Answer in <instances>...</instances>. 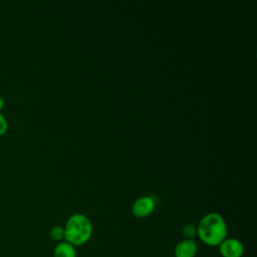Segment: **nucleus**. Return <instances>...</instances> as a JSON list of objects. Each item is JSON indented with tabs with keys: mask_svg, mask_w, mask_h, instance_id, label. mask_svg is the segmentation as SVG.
<instances>
[{
	"mask_svg": "<svg viewBox=\"0 0 257 257\" xmlns=\"http://www.w3.org/2000/svg\"><path fill=\"white\" fill-rule=\"evenodd\" d=\"M219 246L220 253L223 257H241L244 253L242 242L235 238L225 239Z\"/></svg>",
	"mask_w": 257,
	"mask_h": 257,
	"instance_id": "4",
	"label": "nucleus"
},
{
	"mask_svg": "<svg viewBox=\"0 0 257 257\" xmlns=\"http://www.w3.org/2000/svg\"><path fill=\"white\" fill-rule=\"evenodd\" d=\"M156 207V201L152 196H144L139 198L133 204V214L138 218H144L153 213Z\"/></svg>",
	"mask_w": 257,
	"mask_h": 257,
	"instance_id": "3",
	"label": "nucleus"
},
{
	"mask_svg": "<svg viewBox=\"0 0 257 257\" xmlns=\"http://www.w3.org/2000/svg\"><path fill=\"white\" fill-rule=\"evenodd\" d=\"M198 250L197 243L194 240L184 239L175 247L176 257H195Z\"/></svg>",
	"mask_w": 257,
	"mask_h": 257,
	"instance_id": "5",
	"label": "nucleus"
},
{
	"mask_svg": "<svg viewBox=\"0 0 257 257\" xmlns=\"http://www.w3.org/2000/svg\"><path fill=\"white\" fill-rule=\"evenodd\" d=\"M3 106V98L0 96V108Z\"/></svg>",
	"mask_w": 257,
	"mask_h": 257,
	"instance_id": "10",
	"label": "nucleus"
},
{
	"mask_svg": "<svg viewBox=\"0 0 257 257\" xmlns=\"http://www.w3.org/2000/svg\"><path fill=\"white\" fill-rule=\"evenodd\" d=\"M54 257H76L75 248L68 242H60L54 249Z\"/></svg>",
	"mask_w": 257,
	"mask_h": 257,
	"instance_id": "6",
	"label": "nucleus"
},
{
	"mask_svg": "<svg viewBox=\"0 0 257 257\" xmlns=\"http://www.w3.org/2000/svg\"><path fill=\"white\" fill-rule=\"evenodd\" d=\"M92 234V225L90 220L83 214L76 213L71 215L64 227L65 241L73 246H79L86 243Z\"/></svg>",
	"mask_w": 257,
	"mask_h": 257,
	"instance_id": "2",
	"label": "nucleus"
},
{
	"mask_svg": "<svg viewBox=\"0 0 257 257\" xmlns=\"http://www.w3.org/2000/svg\"><path fill=\"white\" fill-rule=\"evenodd\" d=\"M50 237L55 241H60L64 238V229L60 226H55L50 230Z\"/></svg>",
	"mask_w": 257,
	"mask_h": 257,
	"instance_id": "8",
	"label": "nucleus"
},
{
	"mask_svg": "<svg viewBox=\"0 0 257 257\" xmlns=\"http://www.w3.org/2000/svg\"><path fill=\"white\" fill-rule=\"evenodd\" d=\"M182 233L186 237V239L193 240V238L197 236V227L193 224H187L183 227Z\"/></svg>",
	"mask_w": 257,
	"mask_h": 257,
	"instance_id": "7",
	"label": "nucleus"
},
{
	"mask_svg": "<svg viewBox=\"0 0 257 257\" xmlns=\"http://www.w3.org/2000/svg\"><path fill=\"white\" fill-rule=\"evenodd\" d=\"M7 128V122L5 117L0 113V135L3 134Z\"/></svg>",
	"mask_w": 257,
	"mask_h": 257,
	"instance_id": "9",
	"label": "nucleus"
},
{
	"mask_svg": "<svg viewBox=\"0 0 257 257\" xmlns=\"http://www.w3.org/2000/svg\"><path fill=\"white\" fill-rule=\"evenodd\" d=\"M197 235L203 243L213 247L218 246L226 239V222L218 213L207 214L197 227Z\"/></svg>",
	"mask_w": 257,
	"mask_h": 257,
	"instance_id": "1",
	"label": "nucleus"
}]
</instances>
